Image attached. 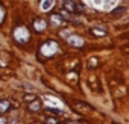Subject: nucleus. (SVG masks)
Wrapping results in <instances>:
<instances>
[{
    "instance_id": "1",
    "label": "nucleus",
    "mask_w": 129,
    "mask_h": 124,
    "mask_svg": "<svg viewBox=\"0 0 129 124\" xmlns=\"http://www.w3.org/2000/svg\"><path fill=\"white\" fill-rule=\"evenodd\" d=\"M14 38L17 39V42L24 44V42H27V41H29L30 35H29V30H27L24 26H18V27L14 30Z\"/></svg>"
},
{
    "instance_id": "2",
    "label": "nucleus",
    "mask_w": 129,
    "mask_h": 124,
    "mask_svg": "<svg viewBox=\"0 0 129 124\" xmlns=\"http://www.w3.org/2000/svg\"><path fill=\"white\" fill-rule=\"evenodd\" d=\"M58 44L55 42V41H47L44 45H43V48H41V53L44 54V56H52V54H55L56 51H58Z\"/></svg>"
},
{
    "instance_id": "3",
    "label": "nucleus",
    "mask_w": 129,
    "mask_h": 124,
    "mask_svg": "<svg viewBox=\"0 0 129 124\" xmlns=\"http://www.w3.org/2000/svg\"><path fill=\"white\" fill-rule=\"evenodd\" d=\"M67 42H69L72 47H82L84 39H82L79 35H70V36L67 38Z\"/></svg>"
},
{
    "instance_id": "4",
    "label": "nucleus",
    "mask_w": 129,
    "mask_h": 124,
    "mask_svg": "<svg viewBox=\"0 0 129 124\" xmlns=\"http://www.w3.org/2000/svg\"><path fill=\"white\" fill-rule=\"evenodd\" d=\"M40 109H41V100L35 98V100H32V101L29 103V110H30V112H38Z\"/></svg>"
},
{
    "instance_id": "5",
    "label": "nucleus",
    "mask_w": 129,
    "mask_h": 124,
    "mask_svg": "<svg viewBox=\"0 0 129 124\" xmlns=\"http://www.w3.org/2000/svg\"><path fill=\"white\" fill-rule=\"evenodd\" d=\"M64 8L69 12H76V5L73 3V0H66V2H64Z\"/></svg>"
},
{
    "instance_id": "6",
    "label": "nucleus",
    "mask_w": 129,
    "mask_h": 124,
    "mask_svg": "<svg viewBox=\"0 0 129 124\" xmlns=\"http://www.w3.org/2000/svg\"><path fill=\"white\" fill-rule=\"evenodd\" d=\"M9 107H11V103H9V100H0V112H8L9 110Z\"/></svg>"
},
{
    "instance_id": "7",
    "label": "nucleus",
    "mask_w": 129,
    "mask_h": 124,
    "mask_svg": "<svg viewBox=\"0 0 129 124\" xmlns=\"http://www.w3.org/2000/svg\"><path fill=\"white\" fill-rule=\"evenodd\" d=\"M50 20H52L53 24H56V26H64V24H66V23H64V20L61 18V15H58V14H56V15H55V14L50 15Z\"/></svg>"
},
{
    "instance_id": "8",
    "label": "nucleus",
    "mask_w": 129,
    "mask_h": 124,
    "mask_svg": "<svg viewBox=\"0 0 129 124\" xmlns=\"http://www.w3.org/2000/svg\"><path fill=\"white\" fill-rule=\"evenodd\" d=\"M53 5H55V0H43V3H41V9H43V11H49Z\"/></svg>"
},
{
    "instance_id": "9",
    "label": "nucleus",
    "mask_w": 129,
    "mask_h": 124,
    "mask_svg": "<svg viewBox=\"0 0 129 124\" xmlns=\"http://www.w3.org/2000/svg\"><path fill=\"white\" fill-rule=\"evenodd\" d=\"M34 29H35L37 32H41V30L46 29V23H44L43 20H37V21L34 23Z\"/></svg>"
},
{
    "instance_id": "10",
    "label": "nucleus",
    "mask_w": 129,
    "mask_h": 124,
    "mask_svg": "<svg viewBox=\"0 0 129 124\" xmlns=\"http://www.w3.org/2000/svg\"><path fill=\"white\" fill-rule=\"evenodd\" d=\"M91 33L96 35V36H105V35H106L105 30H100V29H97V27H93V29H91Z\"/></svg>"
},
{
    "instance_id": "11",
    "label": "nucleus",
    "mask_w": 129,
    "mask_h": 124,
    "mask_svg": "<svg viewBox=\"0 0 129 124\" xmlns=\"http://www.w3.org/2000/svg\"><path fill=\"white\" fill-rule=\"evenodd\" d=\"M88 65H90V67H96V65H97V59H96V57H91L90 62H88Z\"/></svg>"
},
{
    "instance_id": "12",
    "label": "nucleus",
    "mask_w": 129,
    "mask_h": 124,
    "mask_svg": "<svg viewBox=\"0 0 129 124\" xmlns=\"http://www.w3.org/2000/svg\"><path fill=\"white\" fill-rule=\"evenodd\" d=\"M3 20H5V11H3L2 6H0V24L3 23Z\"/></svg>"
},
{
    "instance_id": "13",
    "label": "nucleus",
    "mask_w": 129,
    "mask_h": 124,
    "mask_svg": "<svg viewBox=\"0 0 129 124\" xmlns=\"http://www.w3.org/2000/svg\"><path fill=\"white\" fill-rule=\"evenodd\" d=\"M37 97L35 95H30V94H27V95H24V101H32V100H35Z\"/></svg>"
},
{
    "instance_id": "14",
    "label": "nucleus",
    "mask_w": 129,
    "mask_h": 124,
    "mask_svg": "<svg viewBox=\"0 0 129 124\" xmlns=\"http://www.w3.org/2000/svg\"><path fill=\"white\" fill-rule=\"evenodd\" d=\"M46 122H47V124H58V121H56L55 118H47Z\"/></svg>"
},
{
    "instance_id": "15",
    "label": "nucleus",
    "mask_w": 129,
    "mask_h": 124,
    "mask_svg": "<svg viewBox=\"0 0 129 124\" xmlns=\"http://www.w3.org/2000/svg\"><path fill=\"white\" fill-rule=\"evenodd\" d=\"M61 17H64L66 20H70V15H69L67 12H61Z\"/></svg>"
},
{
    "instance_id": "16",
    "label": "nucleus",
    "mask_w": 129,
    "mask_h": 124,
    "mask_svg": "<svg viewBox=\"0 0 129 124\" xmlns=\"http://www.w3.org/2000/svg\"><path fill=\"white\" fill-rule=\"evenodd\" d=\"M0 124H6V118L5 116H0Z\"/></svg>"
},
{
    "instance_id": "17",
    "label": "nucleus",
    "mask_w": 129,
    "mask_h": 124,
    "mask_svg": "<svg viewBox=\"0 0 129 124\" xmlns=\"http://www.w3.org/2000/svg\"><path fill=\"white\" fill-rule=\"evenodd\" d=\"M9 124H18V122H17V121H15V119H14V121H11V122H9Z\"/></svg>"
}]
</instances>
